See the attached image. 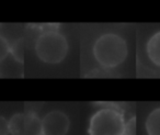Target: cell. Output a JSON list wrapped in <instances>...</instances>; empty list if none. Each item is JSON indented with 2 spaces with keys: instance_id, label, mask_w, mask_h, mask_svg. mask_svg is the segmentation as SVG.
<instances>
[{
  "instance_id": "cell-1",
  "label": "cell",
  "mask_w": 160,
  "mask_h": 135,
  "mask_svg": "<svg viewBox=\"0 0 160 135\" xmlns=\"http://www.w3.org/2000/svg\"><path fill=\"white\" fill-rule=\"evenodd\" d=\"M128 53L127 44L122 36L114 33L101 35L94 42L93 56L104 68H114L125 60Z\"/></svg>"
},
{
  "instance_id": "cell-2",
  "label": "cell",
  "mask_w": 160,
  "mask_h": 135,
  "mask_svg": "<svg viewBox=\"0 0 160 135\" xmlns=\"http://www.w3.org/2000/svg\"><path fill=\"white\" fill-rule=\"evenodd\" d=\"M35 53L42 62L58 64L68 53V42L62 34L48 31L41 34L35 42Z\"/></svg>"
},
{
  "instance_id": "cell-3",
  "label": "cell",
  "mask_w": 160,
  "mask_h": 135,
  "mask_svg": "<svg viewBox=\"0 0 160 135\" xmlns=\"http://www.w3.org/2000/svg\"><path fill=\"white\" fill-rule=\"evenodd\" d=\"M124 117L115 109H101L90 120L89 135H124Z\"/></svg>"
},
{
  "instance_id": "cell-4",
  "label": "cell",
  "mask_w": 160,
  "mask_h": 135,
  "mask_svg": "<svg viewBox=\"0 0 160 135\" xmlns=\"http://www.w3.org/2000/svg\"><path fill=\"white\" fill-rule=\"evenodd\" d=\"M11 135H43L42 120L33 112L17 113L9 121Z\"/></svg>"
},
{
  "instance_id": "cell-5",
  "label": "cell",
  "mask_w": 160,
  "mask_h": 135,
  "mask_svg": "<svg viewBox=\"0 0 160 135\" xmlns=\"http://www.w3.org/2000/svg\"><path fill=\"white\" fill-rule=\"evenodd\" d=\"M69 126V117L62 111H51L42 119L43 135H66Z\"/></svg>"
},
{
  "instance_id": "cell-6",
  "label": "cell",
  "mask_w": 160,
  "mask_h": 135,
  "mask_svg": "<svg viewBox=\"0 0 160 135\" xmlns=\"http://www.w3.org/2000/svg\"><path fill=\"white\" fill-rule=\"evenodd\" d=\"M147 54L149 60L160 67V31L149 39L147 43Z\"/></svg>"
},
{
  "instance_id": "cell-7",
  "label": "cell",
  "mask_w": 160,
  "mask_h": 135,
  "mask_svg": "<svg viewBox=\"0 0 160 135\" xmlns=\"http://www.w3.org/2000/svg\"><path fill=\"white\" fill-rule=\"evenodd\" d=\"M146 131L148 135H160V108L151 111L146 120Z\"/></svg>"
},
{
  "instance_id": "cell-8",
  "label": "cell",
  "mask_w": 160,
  "mask_h": 135,
  "mask_svg": "<svg viewBox=\"0 0 160 135\" xmlns=\"http://www.w3.org/2000/svg\"><path fill=\"white\" fill-rule=\"evenodd\" d=\"M10 49L11 47H10L8 41L3 36L0 35V63H2L9 56Z\"/></svg>"
},
{
  "instance_id": "cell-9",
  "label": "cell",
  "mask_w": 160,
  "mask_h": 135,
  "mask_svg": "<svg viewBox=\"0 0 160 135\" xmlns=\"http://www.w3.org/2000/svg\"><path fill=\"white\" fill-rule=\"evenodd\" d=\"M9 121L0 115V135H9Z\"/></svg>"
}]
</instances>
